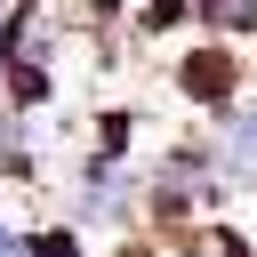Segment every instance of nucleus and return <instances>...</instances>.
Returning a JSON list of instances; mask_svg holds the SVG:
<instances>
[{
  "mask_svg": "<svg viewBox=\"0 0 257 257\" xmlns=\"http://www.w3.org/2000/svg\"><path fill=\"white\" fill-rule=\"evenodd\" d=\"M177 88H185V104L225 112V104L241 96V64H233V48H185V56H177Z\"/></svg>",
  "mask_w": 257,
  "mask_h": 257,
  "instance_id": "obj_1",
  "label": "nucleus"
},
{
  "mask_svg": "<svg viewBox=\"0 0 257 257\" xmlns=\"http://www.w3.org/2000/svg\"><path fill=\"white\" fill-rule=\"evenodd\" d=\"M193 24H209L217 40H233V32H257V0H193Z\"/></svg>",
  "mask_w": 257,
  "mask_h": 257,
  "instance_id": "obj_2",
  "label": "nucleus"
},
{
  "mask_svg": "<svg viewBox=\"0 0 257 257\" xmlns=\"http://www.w3.org/2000/svg\"><path fill=\"white\" fill-rule=\"evenodd\" d=\"M225 161H233L241 177H257V104L233 112V128H225Z\"/></svg>",
  "mask_w": 257,
  "mask_h": 257,
  "instance_id": "obj_3",
  "label": "nucleus"
},
{
  "mask_svg": "<svg viewBox=\"0 0 257 257\" xmlns=\"http://www.w3.org/2000/svg\"><path fill=\"white\" fill-rule=\"evenodd\" d=\"M24 128H32V120H24L16 104H0V169H16V161H24Z\"/></svg>",
  "mask_w": 257,
  "mask_h": 257,
  "instance_id": "obj_4",
  "label": "nucleus"
},
{
  "mask_svg": "<svg viewBox=\"0 0 257 257\" xmlns=\"http://www.w3.org/2000/svg\"><path fill=\"white\" fill-rule=\"evenodd\" d=\"M32 257H80V233L72 225H48V233H32Z\"/></svg>",
  "mask_w": 257,
  "mask_h": 257,
  "instance_id": "obj_5",
  "label": "nucleus"
},
{
  "mask_svg": "<svg viewBox=\"0 0 257 257\" xmlns=\"http://www.w3.org/2000/svg\"><path fill=\"white\" fill-rule=\"evenodd\" d=\"M0 257H32V233L24 225H0Z\"/></svg>",
  "mask_w": 257,
  "mask_h": 257,
  "instance_id": "obj_6",
  "label": "nucleus"
},
{
  "mask_svg": "<svg viewBox=\"0 0 257 257\" xmlns=\"http://www.w3.org/2000/svg\"><path fill=\"white\" fill-rule=\"evenodd\" d=\"M8 8H16V0H0V24H8Z\"/></svg>",
  "mask_w": 257,
  "mask_h": 257,
  "instance_id": "obj_7",
  "label": "nucleus"
},
{
  "mask_svg": "<svg viewBox=\"0 0 257 257\" xmlns=\"http://www.w3.org/2000/svg\"><path fill=\"white\" fill-rule=\"evenodd\" d=\"M128 257H145V249H128Z\"/></svg>",
  "mask_w": 257,
  "mask_h": 257,
  "instance_id": "obj_8",
  "label": "nucleus"
}]
</instances>
